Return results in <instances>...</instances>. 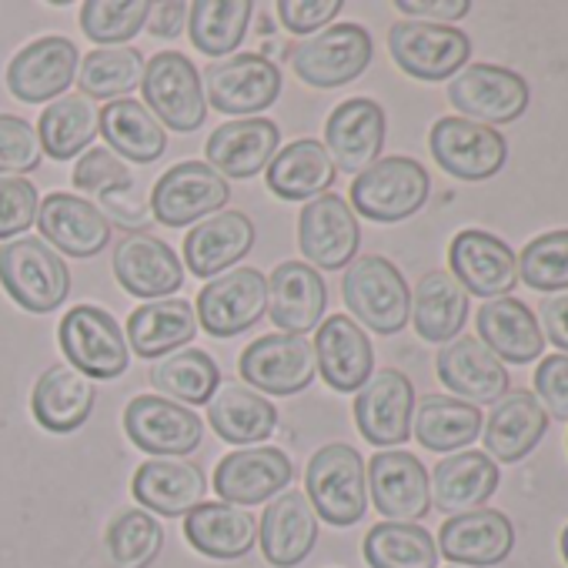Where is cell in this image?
Returning <instances> with one entry per match:
<instances>
[{
	"label": "cell",
	"mask_w": 568,
	"mask_h": 568,
	"mask_svg": "<svg viewBox=\"0 0 568 568\" xmlns=\"http://www.w3.org/2000/svg\"><path fill=\"white\" fill-rule=\"evenodd\" d=\"M0 284L24 312L51 315L71 295V271L48 241L18 237L0 244Z\"/></svg>",
	"instance_id": "6da1fadb"
},
{
	"label": "cell",
	"mask_w": 568,
	"mask_h": 568,
	"mask_svg": "<svg viewBox=\"0 0 568 568\" xmlns=\"http://www.w3.org/2000/svg\"><path fill=\"white\" fill-rule=\"evenodd\" d=\"M305 498L318 518L335 528H348L368 511V471L365 458L345 445L332 442L318 448L305 471Z\"/></svg>",
	"instance_id": "7a4b0ae2"
},
{
	"label": "cell",
	"mask_w": 568,
	"mask_h": 568,
	"mask_svg": "<svg viewBox=\"0 0 568 568\" xmlns=\"http://www.w3.org/2000/svg\"><path fill=\"white\" fill-rule=\"evenodd\" d=\"M348 312L375 335H398L412 322V292L405 274L382 254L355 257L342 281Z\"/></svg>",
	"instance_id": "3957f363"
},
{
	"label": "cell",
	"mask_w": 568,
	"mask_h": 568,
	"mask_svg": "<svg viewBox=\"0 0 568 568\" xmlns=\"http://www.w3.org/2000/svg\"><path fill=\"white\" fill-rule=\"evenodd\" d=\"M428 194L432 178L415 158H378L352 181V211L378 224H398L418 214Z\"/></svg>",
	"instance_id": "277c9868"
},
{
	"label": "cell",
	"mask_w": 568,
	"mask_h": 568,
	"mask_svg": "<svg viewBox=\"0 0 568 568\" xmlns=\"http://www.w3.org/2000/svg\"><path fill=\"white\" fill-rule=\"evenodd\" d=\"M61 352L74 372H81L88 382H111L121 378L131 365L128 342L121 335V325L111 312L98 305H78L61 318L58 328Z\"/></svg>",
	"instance_id": "5b68a950"
},
{
	"label": "cell",
	"mask_w": 568,
	"mask_h": 568,
	"mask_svg": "<svg viewBox=\"0 0 568 568\" xmlns=\"http://www.w3.org/2000/svg\"><path fill=\"white\" fill-rule=\"evenodd\" d=\"M144 108L158 118L161 128L171 131H197L207 118L201 71L181 51H161L144 64L141 78Z\"/></svg>",
	"instance_id": "8992f818"
},
{
	"label": "cell",
	"mask_w": 568,
	"mask_h": 568,
	"mask_svg": "<svg viewBox=\"0 0 568 568\" xmlns=\"http://www.w3.org/2000/svg\"><path fill=\"white\" fill-rule=\"evenodd\" d=\"M372 54H375V44L362 24H332L322 34L295 44L288 54V64L305 84L332 91V88H345L358 81L368 71Z\"/></svg>",
	"instance_id": "52a82bcc"
},
{
	"label": "cell",
	"mask_w": 568,
	"mask_h": 568,
	"mask_svg": "<svg viewBox=\"0 0 568 568\" xmlns=\"http://www.w3.org/2000/svg\"><path fill=\"white\" fill-rule=\"evenodd\" d=\"M388 51L392 61L418 81H445L468 68L471 58V38L448 24H428V21H398L388 31Z\"/></svg>",
	"instance_id": "ba28073f"
},
{
	"label": "cell",
	"mask_w": 568,
	"mask_h": 568,
	"mask_svg": "<svg viewBox=\"0 0 568 568\" xmlns=\"http://www.w3.org/2000/svg\"><path fill=\"white\" fill-rule=\"evenodd\" d=\"M267 308V277L257 267H234L211 277L194 305L201 328L214 338H234L254 328Z\"/></svg>",
	"instance_id": "9c48e42d"
},
{
	"label": "cell",
	"mask_w": 568,
	"mask_h": 568,
	"mask_svg": "<svg viewBox=\"0 0 568 568\" xmlns=\"http://www.w3.org/2000/svg\"><path fill=\"white\" fill-rule=\"evenodd\" d=\"M528 84L521 74L498 64H468L448 84V101L458 118L475 124H511L528 108Z\"/></svg>",
	"instance_id": "30bf717a"
},
{
	"label": "cell",
	"mask_w": 568,
	"mask_h": 568,
	"mask_svg": "<svg viewBox=\"0 0 568 568\" xmlns=\"http://www.w3.org/2000/svg\"><path fill=\"white\" fill-rule=\"evenodd\" d=\"M237 372L257 395L288 398L315 382V348L298 335H264L241 352Z\"/></svg>",
	"instance_id": "8fae6325"
},
{
	"label": "cell",
	"mask_w": 568,
	"mask_h": 568,
	"mask_svg": "<svg viewBox=\"0 0 568 568\" xmlns=\"http://www.w3.org/2000/svg\"><path fill=\"white\" fill-rule=\"evenodd\" d=\"M428 148L438 168L458 181H488L508 161V141L498 134V128L475 124L458 114L435 121Z\"/></svg>",
	"instance_id": "7c38bea8"
},
{
	"label": "cell",
	"mask_w": 568,
	"mask_h": 568,
	"mask_svg": "<svg viewBox=\"0 0 568 568\" xmlns=\"http://www.w3.org/2000/svg\"><path fill=\"white\" fill-rule=\"evenodd\" d=\"M204 98L214 111L247 118L267 111L281 94V71L264 54H234L204 68Z\"/></svg>",
	"instance_id": "4fadbf2b"
},
{
	"label": "cell",
	"mask_w": 568,
	"mask_h": 568,
	"mask_svg": "<svg viewBox=\"0 0 568 568\" xmlns=\"http://www.w3.org/2000/svg\"><path fill=\"white\" fill-rule=\"evenodd\" d=\"M231 197L227 181L204 161H181L164 171L151 191V214L164 227H187L207 214H217Z\"/></svg>",
	"instance_id": "5bb4252c"
},
{
	"label": "cell",
	"mask_w": 568,
	"mask_h": 568,
	"mask_svg": "<svg viewBox=\"0 0 568 568\" xmlns=\"http://www.w3.org/2000/svg\"><path fill=\"white\" fill-rule=\"evenodd\" d=\"M358 214L342 194H322L298 214V247L318 271H342L358 257Z\"/></svg>",
	"instance_id": "9a60e30c"
},
{
	"label": "cell",
	"mask_w": 568,
	"mask_h": 568,
	"mask_svg": "<svg viewBox=\"0 0 568 568\" xmlns=\"http://www.w3.org/2000/svg\"><path fill=\"white\" fill-rule=\"evenodd\" d=\"M325 308H328V284L312 264L284 261L271 271L264 315L271 318L274 328H281V335L305 338L322 325Z\"/></svg>",
	"instance_id": "2e32d148"
},
{
	"label": "cell",
	"mask_w": 568,
	"mask_h": 568,
	"mask_svg": "<svg viewBox=\"0 0 568 568\" xmlns=\"http://www.w3.org/2000/svg\"><path fill=\"white\" fill-rule=\"evenodd\" d=\"M124 432L141 452L178 458V455H191L201 445L204 422L191 408L164 395H138L124 408Z\"/></svg>",
	"instance_id": "e0dca14e"
},
{
	"label": "cell",
	"mask_w": 568,
	"mask_h": 568,
	"mask_svg": "<svg viewBox=\"0 0 568 568\" xmlns=\"http://www.w3.org/2000/svg\"><path fill=\"white\" fill-rule=\"evenodd\" d=\"M412 415H415V388L408 375H402L398 368H382L355 395V422L362 438L385 452L412 438Z\"/></svg>",
	"instance_id": "ac0fdd59"
},
{
	"label": "cell",
	"mask_w": 568,
	"mask_h": 568,
	"mask_svg": "<svg viewBox=\"0 0 568 568\" xmlns=\"http://www.w3.org/2000/svg\"><path fill=\"white\" fill-rule=\"evenodd\" d=\"M448 261H452V277L468 295H478L485 302L505 298L518 281L515 251L505 241H498L495 234L478 231V227L458 231L452 237Z\"/></svg>",
	"instance_id": "d6986e66"
},
{
	"label": "cell",
	"mask_w": 568,
	"mask_h": 568,
	"mask_svg": "<svg viewBox=\"0 0 568 568\" xmlns=\"http://www.w3.org/2000/svg\"><path fill=\"white\" fill-rule=\"evenodd\" d=\"M292 478H295V468L288 455L271 445H254V448H237L217 462L214 491L221 501L247 508V505H261L281 495Z\"/></svg>",
	"instance_id": "ffe728a7"
},
{
	"label": "cell",
	"mask_w": 568,
	"mask_h": 568,
	"mask_svg": "<svg viewBox=\"0 0 568 568\" xmlns=\"http://www.w3.org/2000/svg\"><path fill=\"white\" fill-rule=\"evenodd\" d=\"M368 498L388 521H418L432 508L428 468L402 448L378 452L368 462Z\"/></svg>",
	"instance_id": "44dd1931"
},
{
	"label": "cell",
	"mask_w": 568,
	"mask_h": 568,
	"mask_svg": "<svg viewBox=\"0 0 568 568\" xmlns=\"http://www.w3.org/2000/svg\"><path fill=\"white\" fill-rule=\"evenodd\" d=\"M81 54L68 38H38L8 64V91L24 104H44L64 98L78 81Z\"/></svg>",
	"instance_id": "7402d4cb"
},
{
	"label": "cell",
	"mask_w": 568,
	"mask_h": 568,
	"mask_svg": "<svg viewBox=\"0 0 568 568\" xmlns=\"http://www.w3.org/2000/svg\"><path fill=\"white\" fill-rule=\"evenodd\" d=\"M74 187L81 194H91L98 204H104L111 211V227L124 224L131 234L144 231L148 224V204H144V191L141 181L131 174V168L124 164V158H118L108 148H91L78 168H74Z\"/></svg>",
	"instance_id": "603a6c76"
},
{
	"label": "cell",
	"mask_w": 568,
	"mask_h": 568,
	"mask_svg": "<svg viewBox=\"0 0 568 568\" xmlns=\"http://www.w3.org/2000/svg\"><path fill=\"white\" fill-rule=\"evenodd\" d=\"M385 148V111L372 98L342 101L325 124V151L335 171L362 174L368 171Z\"/></svg>",
	"instance_id": "cb8c5ba5"
},
{
	"label": "cell",
	"mask_w": 568,
	"mask_h": 568,
	"mask_svg": "<svg viewBox=\"0 0 568 568\" xmlns=\"http://www.w3.org/2000/svg\"><path fill=\"white\" fill-rule=\"evenodd\" d=\"M114 277L128 295L161 302L184 284V264L171 244L148 231H134L114 247Z\"/></svg>",
	"instance_id": "d4e9b609"
},
{
	"label": "cell",
	"mask_w": 568,
	"mask_h": 568,
	"mask_svg": "<svg viewBox=\"0 0 568 568\" xmlns=\"http://www.w3.org/2000/svg\"><path fill=\"white\" fill-rule=\"evenodd\" d=\"M38 227H41L44 241H51L58 247V254L81 257V261L98 257L111 244L108 214L94 201H88L81 194H68V191H54L41 201Z\"/></svg>",
	"instance_id": "484cf974"
},
{
	"label": "cell",
	"mask_w": 568,
	"mask_h": 568,
	"mask_svg": "<svg viewBox=\"0 0 568 568\" xmlns=\"http://www.w3.org/2000/svg\"><path fill=\"white\" fill-rule=\"evenodd\" d=\"M315 368L332 392H362L375 372L372 338L348 315H328L315 335Z\"/></svg>",
	"instance_id": "4316f807"
},
{
	"label": "cell",
	"mask_w": 568,
	"mask_h": 568,
	"mask_svg": "<svg viewBox=\"0 0 568 568\" xmlns=\"http://www.w3.org/2000/svg\"><path fill=\"white\" fill-rule=\"evenodd\" d=\"M257 541L274 568H295L312 555L318 541V515L305 491H281L271 498L257 521Z\"/></svg>",
	"instance_id": "83f0119b"
},
{
	"label": "cell",
	"mask_w": 568,
	"mask_h": 568,
	"mask_svg": "<svg viewBox=\"0 0 568 568\" xmlns=\"http://www.w3.org/2000/svg\"><path fill=\"white\" fill-rule=\"evenodd\" d=\"M515 528L498 508H475L465 515H452L438 531V555L455 565L491 568L511 555Z\"/></svg>",
	"instance_id": "f1b7e54d"
},
{
	"label": "cell",
	"mask_w": 568,
	"mask_h": 568,
	"mask_svg": "<svg viewBox=\"0 0 568 568\" xmlns=\"http://www.w3.org/2000/svg\"><path fill=\"white\" fill-rule=\"evenodd\" d=\"M438 378L458 402L468 405H495L508 392V368L478 342V338H452L438 352Z\"/></svg>",
	"instance_id": "f546056e"
},
{
	"label": "cell",
	"mask_w": 568,
	"mask_h": 568,
	"mask_svg": "<svg viewBox=\"0 0 568 568\" xmlns=\"http://www.w3.org/2000/svg\"><path fill=\"white\" fill-rule=\"evenodd\" d=\"M281 144V128L267 118H241L231 124H221L207 144V168L217 171L224 181L227 178H254L257 171H264L271 164V158L277 154Z\"/></svg>",
	"instance_id": "4dcf8cb0"
},
{
	"label": "cell",
	"mask_w": 568,
	"mask_h": 568,
	"mask_svg": "<svg viewBox=\"0 0 568 568\" xmlns=\"http://www.w3.org/2000/svg\"><path fill=\"white\" fill-rule=\"evenodd\" d=\"M254 247V224L244 211H217L184 237V264L194 277H217Z\"/></svg>",
	"instance_id": "1f68e13d"
},
{
	"label": "cell",
	"mask_w": 568,
	"mask_h": 568,
	"mask_svg": "<svg viewBox=\"0 0 568 568\" xmlns=\"http://www.w3.org/2000/svg\"><path fill=\"white\" fill-rule=\"evenodd\" d=\"M475 325H478V342L498 362L528 365L545 348V338H541L535 312L525 302L511 298V295L485 302L478 308V315H475Z\"/></svg>",
	"instance_id": "d6a6232c"
},
{
	"label": "cell",
	"mask_w": 568,
	"mask_h": 568,
	"mask_svg": "<svg viewBox=\"0 0 568 568\" xmlns=\"http://www.w3.org/2000/svg\"><path fill=\"white\" fill-rule=\"evenodd\" d=\"M545 428H548V415L541 412V405L531 392H505L491 405V415L481 425L485 455L495 465L521 462L541 442Z\"/></svg>",
	"instance_id": "836d02e7"
},
{
	"label": "cell",
	"mask_w": 568,
	"mask_h": 568,
	"mask_svg": "<svg viewBox=\"0 0 568 568\" xmlns=\"http://www.w3.org/2000/svg\"><path fill=\"white\" fill-rule=\"evenodd\" d=\"M432 505L445 515L481 508L501 481L498 465L485 452H455L432 468Z\"/></svg>",
	"instance_id": "e575fe53"
},
{
	"label": "cell",
	"mask_w": 568,
	"mask_h": 568,
	"mask_svg": "<svg viewBox=\"0 0 568 568\" xmlns=\"http://www.w3.org/2000/svg\"><path fill=\"white\" fill-rule=\"evenodd\" d=\"M94 398L98 392L81 372H74L71 365H54L38 378L31 392V415L41 428L54 435H71L91 418Z\"/></svg>",
	"instance_id": "d590c367"
},
{
	"label": "cell",
	"mask_w": 568,
	"mask_h": 568,
	"mask_svg": "<svg viewBox=\"0 0 568 568\" xmlns=\"http://www.w3.org/2000/svg\"><path fill=\"white\" fill-rule=\"evenodd\" d=\"M204 471L187 462H168V458H151L138 465L131 478V495L138 505H144L154 515L164 518H181L191 508L201 505L204 498Z\"/></svg>",
	"instance_id": "8d00e7d4"
},
{
	"label": "cell",
	"mask_w": 568,
	"mask_h": 568,
	"mask_svg": "<svg viewBox=\"0 0 568 568\" xmlns=\"http://www.w3.org/2000/svg\"><path fill=\"white\" fill-rule=\"evenodd\" d=\"M335 164L322 141L302 138L281 148L267 164V191L281 201H315L335 184Z\"/></svg>",
	"instance_id": "74e56055"
},
{
	"label": "cell",
	"mask_w": 568,
	"mask_h": 568,
	"mask_svg": "<svg viewBox=\"0 0 568 568\" xmlns=\"http://www.w3.org/2000/svg\"><path fill=\"white\" fill-rule=\"evenodd\" d=\"M184 538L194 551L231 561L251 551L257 538V521L247 515V508L227 505V501H201L184 515Z\"/></svg>",
	"instance_id": "f35d334b"
},
{
	"label": "cell",
	"mask_w": 568,
	"mask_h": 568,
	"mask_svg": "<svg viewBox=\"0 0 568 568\" xmlns=\"http://www.w3.org/2000/svg\"><path fill=\"white\" fill-rule=\"evenodd\" d=\"M98 134H104L108 151L138 164H154L168 151V131L134 98L108 101L98 111Z\"/></svg>",
	"instance_id": "ab89813d"
},
{
	"label": "cell",
	"mask_w": 568,
	"mask_h": 568,
	"mask_svg": "<svg viewBox=\"0 0 568 568\" xmlns=\"http://www.w3.org/2000/svg\"><path fill=\"white\" fill-rule=\"evenodd\" d=\"M197 335V315L191 302L161 298L148 302L128 318V342L138 358H164L184 348Z\"/></svg>",
	"instance_id": "60d3db41"
},
{
	"label": "cell",
	"mask_w": 568,
	"mask_h": 568,
	"mask_svg": "<svg viewBox=\"0 0 568 568\" xmlns=\"http://www.w3.org/2000/svg\"><path fill=\"white\" fill-rule=\"evenodd\" d=\"M412 322L418 338L448 345L468 322V292L452 271H428L412 295Z\"/></svg>",
	"instance_id": "b9f144b4"
},
{
	"label": "cell",
	"mask_w": 568,
	"mask_h": 568,
	"mask_svg": "<svg viewBox=\"0 0 568 568\" xmlns=\"http://www.w3.org/2000/svg\"><path fill=\"white\" fill-rule=\"evenodd\" d=\"M207 422L214 435L227 445H257L274 435L277 408L271 405V398L244 385H224L207 402Z\"/></svg>",
	"instance_id": "7bdbcfd3"
},
{
	"label": "cell",
	"mask_w": 568,
	"mask_h": 568,
	"mask_svg": "<svg viewBox=\"0 0 568 568\" xmlns=\"http://www.w3.org/2000/svg\"><path fill=\"white\" fill-rule=\"evenodd\" d=\"M485 415L448 395H425L412 415V435L428 452H462L481 435Z\"/></svg>",
	"instance_id": "ee69618b"
},
{
	"label": "cell",
	"mask_w": 568,
	"mask_h": 568,
	"mask_svg": "<svg viewBox=\"0 0 568 568\" xmlns=\"http://www.w3.org/2000/svg\"><path fill=\"white\" fill-rule=\"evenodd\" d=\"M251 0H194L187 8L191 44L207 58H227L244 44L251 24Z\"/></svg>",
	"instance_id": "f6af8a7d"
},
{
	"label": "cell",
	"mask_w": 568,
	"mask_h": 568,
	"mask_svg": "<svg viewBox=\"0 0 568 568\" xmlns=\"http://www.w3.org/2000/svg\"><path fill=\"white\" fill-rule=\"evenodd\" d=\"M98 138V108L94 101L81 94H64L51 101L38 121V141L41 151L54 161H71L84 148H91Z\"/></svg>",
	"instance_id": "bcb514c9"
},
{
	"label": "cell",
	"mask_w": 568,
	"mask_h": 568,
	"mask_svg": "<svg viewBox=\"0 0 568 568\" xmlns=\"http://www.w3.org/2000/svg\"><path fill=\"white\" fill-rule=\"evenodd\" d=\"M151 385L158 392H164L168 398H178V405L194 408V405H207L217 395L221 368L207 352L184 348V352L161 358L151 368Z\"/></svg>",
	"instance_id": "7dc6e473"
},
{
	"label": "cell",
	"mask_w": 568,
	"mask_h": 568,
	"mask_svg": "<svg viewBox=\"0 0 568 568\" xmlns=\"http://www.w3.org/2000/svg\"><path fill=\"white\" fill-rule=\"evenodd\" d=\"M365 561L372 568H438V545L422 525L382 521L365 535Z\"/></svg>",
	"instance_id": "c3c4849f"
},
{
	"label": "cell",
	"mask_w": 568,
	"mask_h": 568,
	"mask_svg": "<svg viewBox=\"0 0 568 568\" xmlns=\"http://www.w3.org/2000/svg\"><path fill=\"white\" fill-rule=\"evenodd\" d=\"M144 78V58L138 48H98L78 64V88L81 98H108L118 101L128 91H134Z\"/></svg>",
	"instance_id": "681fc988"
},
{
	"label": "cell",
	"mask_w": 568,
	"mask_h": 568,
	"mask_svg": "<svg viewBox=\"0 0 568 568\" xmlns=\"http://www.w3.org/2000/svg\"><path fill=\"white\" fill-rule=\"evenodd\" d=\"M104 541L114 568H148L164 545V528L158 525L154 515L134 508L111 521Z\"/></svg>",
	"instance_id": "f907efd6"
},
{
	"label": "cell",
	"mask_w": 568,
	"mask_h": 568,
	"mask_svg": "<svg viewBox=\"0 0 568 568\" xmlns=\"http://www.w3.org/2000/svg\"><path fill=\"white\" fill-rule=\"evenodd\" d=\"M148 0H88L81 8V31L91 44H128L148 24Z\"/></svg>",
	"instance_id": "816d5d0a"
},
{
	"label": "cell",
	"mask_w": 568,
	"mask_h": 568,
	"mask_svg": "<svg viewBox=\"0 0 568 568\" xmlns=\"http://www.w3.org/2000/svg\"><path fill=\"white\" fill-rule=\"evenodd\" d=\"M518 277L535 292H568V231H548L525 244Z\"/></svg>",
	"instance_id": "f5cc1de1"
},
{
	"label": "cell",
	"mask_w": 568,
	"mask_h": 568,
	"mask_svg": "<svg viewBox=\"0 0 568 568\" xmlns=\"http://www.w3.org/2000/svg\"><path fill=\"white\" fill-rule=\"evenodd\" d=\"M38 128L18 114H0V178H21L41 164Z\"/></svg>",
	"instance_id": "db71d44e"
},
{
	"label": "cell",
	"mask_w": 568,
	"mask_h": 568,
	"mask_svg": "<svg viewBox=\"0 0 568 568\" xmlns=\"http://www.w3.org/2000/svg\"><path fill=\"white\" fill-rule=\"evenodd\" d=\"M41 197L28 178H0V241L18 237L38 224Z\"/></svg>",
	"instance_id": "11a10c76"
},
{
	"label": "cell",
	"mask_w": 568,
	"mask_h": 568,
	"mask_svg": "<svg viewBox=\"0 0 568 568\" xmlns=\"http://www.w3.org/2000/svg\"><path fill=\"white\" fill-rule=\"evenodd\" d=\"M535 398L545 415L568 422V355H548L535 368Z\"/></svg>",
	"instance_id": "9f6ffc18"
},
{
	"label": "cell",
	"mask_w": 568,
	"mask_h": 568,
	"mask_svg": "<svg viewBox=\"0 0 568 568\" xmlns=\"http://www.w3.org/2000/svg\"><path fill=\"white\" fill-rule=\"evenodd\" d=\"M338 11H342V0H277L281 24L298 38L325 31V24H332Z\"/></svg>",
	"instance_id": "6f0895ef"
},
{
	"label": "cell",
	"mask_w": 568,
	"mask_h": 568,
	"mask_svg": "<svg viewBox=\"0 0 568 568\" xmlns=\"http://www.w3.org/2000/svg\"><path fill=\"white\" fill-rule=\"evenodd\" d=\"M395 8L408 18H428V24L458 21L471 11L468 0H398Z\"/></svg>",
	"instance_id": "680465c9"
},
{
	"label": "cell",
	"mask_w": 568,
	"mask_h": 568,
	"mask_svg": "<svg viewBox=\"0 0 568 568\" xmlns=\"http://www.w3.org/2000/svg\"><path fill=\"white\" fill-rule=\"evenodd\" d=\"M538 312H541V325L538 328H545L541 338H548L555 348L568 352V292L555 295V298H545Z\"/></svg>",
	"instance_id": "91938a15"
},
{
	"label": "cell",
	"mask_w": 568,
	"mask_h": 568,
	"mask_svg": "<svg viewBox=\"0 0 568 568\" xmlns=\"http://www.w3.org/2000/svg\"><path fill=\"white\" fill-rule=\"evenodd\" d=\"M187 8L191 4H174V0H168V4H151V14H148V31L154 38H178L187 24Z\"/></svg>",
	"instance_id": "94428289"
},
{
	"label": "cell",
	"mask_w": 568,
	"mask_h": 568,
	"mask_svg": "<svg viewBox=\"0 0 568 568\" xmlns=\"http://www.w3.org/2000/svg\"><path fill=\"white\" fill-rule=\"evenodd\" d=\"M561 555H565V565H568V525H565V531H561Z\"/></svg>",
	"instance_id": "6125c7cd"
}]
</instances>
